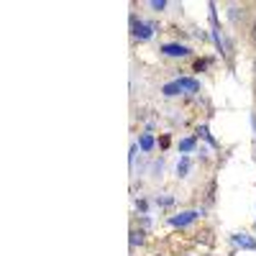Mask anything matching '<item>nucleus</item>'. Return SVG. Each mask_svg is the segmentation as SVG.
<instances>
[{"instance_id":"obj_1","label":"nucleus","mask_w":256,"mask_h":256,"mask_svg":"<svg viewBox=\"0 0 256 256\" xmlns=\"http://www.w3.org/2000/svg\"><path fill=\"white\" fill-rule=\"evenodd\" d=\"M198 80H177L172 84H164V95H177V92H198Z\"/></svg>"},{"instance_id":"obj_2","label":"nucleus","mask_w":256,"mask_h":256,"mask_svg":"<svg viewBox=\"0 0 256 256\" xmlns=\"http://www.w3.org/2000/svg\"><path fill=\"white\" fill-rule=\"evenodd\" d=\"M131 31H134V36H136V38H141V41H146L148 36H152V26L141 24L138 18H131Z\"/></svg>"},{"instance_id":"obj_3","label":"nucleus","mask_w":256,"mask_h":256,"mask_svg":"<svg viewBox=\"0 0 256 256\" xmlns=\"http://www.w3.org/2000/svg\"><path fill=\"white\" fill-rule=\"evenodd\" d=\"M162 52H164L166 56H187V54H190V49L182 46V44H166Z\"/></svg>"},{"instance_id":"obj_4","label":"nucleus","mask_w":256,"mask_h":256,"mask_svg":"<svg viewBox=\"0 0 256 256\" xmlns=\"http://www.w3.org/2000/svg\"><path fill=\"white\" fill-rule=\"evenodd\" d=\"M198 216H200V212H195V210H187V212H182V216L172 218L169 223H172V226H187V223H192V220H195Z\"/></svg>"},{"instance_id":"obj_5","label":"nucleus","mask_w":256,"mask_h":256,"mask_svg":"<svg viewBox=\"0 0 256 256\" xmlns=\"http://www.w3.org/2000/svg\"><path fill=\"white\" fill-rule=\"evenodd\" d=\"M233 241H236L241 248H256V244H254V241L246 236V233H238V236H233Z\"/></svg>"},{"instance_id":"obj_6","label":"nucleus","mask_w":256,"mask_h":256,"mask_svg":"<svg viewBox=\"0 0 256 256\" xmlns=\"http://www.w3.org/2000/svg\"><path fill=\"white\" fill-rule=\"evenodd\" d=\"M152 146H154V138L152 136H141V148H146V152H148Z\"/></svg>"},{"instance_id":"obj_7","label":"nucleus","mask_w":256,"mask_h":256,"mask_svg":"<svg viewBox=\"0 0 256 256\" xmlns=\"http://www.w3.org/2000/svg\"><path fill=\"white\" fill-rule=\"evenodd\" d=\"M144 241V233L141 230H131V244L136 246V244H141Z\"/></svg>"},{"instance_id":"obj_8","label":"nucleus","mask_w":256,"mask_h":256,"mask_svg":"<svg viewBox=\"0 0 256 256\" xmlns=\"http://www.w3.org/2000/svg\"><path fill=\"white\" fill-rule=\"evenodd\" d=\"M187 169H190V162H187V159H182V162H180V166H177L180 177H184V174H187Z\"/></svg>"},{"instance_id":"obj_9","label":"nucleus","mask_w":256,"mask_h":256,"mask_svg":"<svg viewBox=\"0 0 256 256\" xmlns=\"http://www.w3.org/2000/svg\"><path fill=\"white\" fill-rule=\"evenodd\" d=\"M192 146H195V141H192V138H184V141L180 144V148H182V152H190Z\"/></svg>"},{"instance_id":"obj_10","label":"nucleus","mask_w":256,"mask_h":256,"mask_svg":"<svg viewBox=\"0 0 256 256\" xmlns=\"http://www.w3.org/2000/svg\"><path fill=\"white\" fill-rule=\"evenodd\" d=\"M166 6V0H152V8H156V10H162Z\"/></svg>"},{"instance_id":"obj_11","label":"nucleus","mask_w":256,"mask_h":256,"mask_svg":"<svg viewBox=\"0 0 256 256\" xmlns=\"http://www.w3.org/2000/svg\"><path fill=\"white\" fill-rule=\"evenodd\" d=\"M251 38L256 41V20H254V26H251Z\"/></svg>"},{"instance_id":"obj_12","label":"nucleus","mask_w":256,"mask_h":256,"mask_svg":"<svg viewBox=\"0 0 256 256\" xmlns=\"http://www.w3.org/2000/svg\"><path fill=\"white\" fill-rule=\"evenodd\" d=\"M254 72H256V64H254Z\"/></svg>"}]
</instances>
